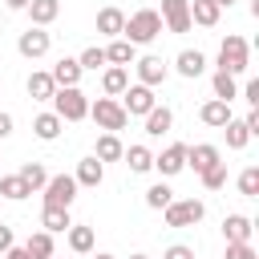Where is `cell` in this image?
Masks as SVG:
<instances>
[{"instance_id": "1", "label": "cell", "mask_w": 259, "mask_h": 259, "mask_svg": "<svg viewBox=\"0 0 259 259\" xmlns=\"http://www.w3.org/2000/svg\"><path fill=\"white\" fill-rule=\"evenodd\" d=\"M158 36H162V16H158V8H138V12L125 16L121 40H130L134 49H138V45H150V40H158Z\"/></svg>"}, {"instance_id": "2", "label": "cell", "mask_w": 259, "mask_h": 259, "mask_svg": "<svg viewBox=\"0 0 259 259\" xmlns=\"http://www.w3.org/2000/svg\"><path fill=\"white\" fill-rule=\"evenodd\" d=\"M214 69H219V73H231V77L247 73V69H251V45H247L239 32H227V36H223V45H219Z\"/></svg>"}, {"instance_id": "3", "label": "cell", "mask_w": 259, "mask_h": 259, "mask_svg": "<svg viewBox=\"0 0 259 259\" xmlns=\"http://www.w3.org/2000/svg\"><path fill=\"white\" fill-rule=\"evenodd\" d=\"M89 117L97 121L101 134H121V130L130 125V117H125V109H121L117 97H97V101H89Z\"/></svg>"}, {"instance_id": "4", "label": "cell", "mask_w": 259, "mask_h": 259, "mask_svg": "<svg viewBox=\"0 0 259 259\" xmlns=\"http://www.w3.org/2000/svg\"><path fill=\"white\" fill-rule=\"evenodd\" d=\"M53 113H57L61 121H85V117H89V97L81 93V85L57 89V93H53Z\"/></svg>"}, {"instance_id": "5", "label": "cell", "mask_w": 259, "mask_h": 259, "mask_svg": "<svg viewBox=\"0 0 259 259\" xmlns=\"http://www.w3.org/2000/svg\"><path fill=\"white\" fill-rule=\"evenodd\" d=\"M166 227H198L206 219V202L202 198H174L166 210H162Z\"/></svg>"}, {"instance_id": "6", "label": "cell", "mask_w": 259, "mask_h": 259, "mask_svg": "<svg viewBox=\"0 0 259 259\" xmlns=\"http://www.w3.org/2000/svg\"><path fill=\"white\" fill-rule=\"evenodd\" d=\"M77 182H73V174H49V182H45V206H61V210H69L73 206V198H77Z\"/></svg>"}, {"instance_id": "7", "label": "cell", "mask_w": 259, "mask_h": 259, "mask_svg": "<svg viewBox=\"0 0 259 259\" xmlns=\"http://www.w3.org/2000/svg\"><path fill=\"white\" fill-rule=\"evenodd\" d=\"M134 73H138V85H146V89H158V85L170 77V65H166L162 57L146 53V57H138V61H134Z\"/></svg>"}, {"instance_id": "8", "label": "cell", "mask_w": 259, "mask_h": 259, "mask_svg": "<svg viewBox=\"0 0 259 259\" xmlns=\"http://www.w3.org/2000/svg\"><path fill=\"white\" fill-rule=\"evenodd\" d=\"M117 101H121V109H125V117H146V113H150V109L158 105V97H154V89H146V85H138V81H134V85H130V89H125V93L117 97Z\"/></svg>"}, {"instance_id": "9", "label": "cell", "mask_w": 259, "mask_h": 259, "mask_svg": "<svg viewBox=\"0 0 259 259\" xmlns=\"http://www.w3.org/2000/svg\"><path fill=\"white\" fill-rule=\"evenodd\" d=\"M49 49H53V36H49L45 28H32V24H28V28L16 36V53H20V57H28V61H40Z\"/></svg>"}, {"instance_id": "10", "label": "cell", "mask_w": 259, "mask_h": 259, "mask_svg": "<svg viewBox=\"0 0 259 259\" xmlns=\"http://www.w3.org/2000/svg\"><path fill=\"white\" fill-rule=\"evenodd\" d=\"M158 16L166 32H190V0H162Z\"/></svg>"}, {"instance_id": "11", "label": "cell", "mask_w": 259, "mask_h": 259, "mask_svg": "<svg viewBox=\"0 0 259 259\" xmlns=\"http://www.w3.org/2000/svg\"><path fill=\"white\" fill-rule=\"evenodd\" d=\"M154 170H158L162 178L182 174V170H186V142H170L162 154H154Z\"/></svg>"}, {"instance_id": "12", "label": "cell", "mask_w": 259, "mask_h": 259, "mask_svg": "<svg viewBox=\"0 0 259 259\" xmlns=\"http://www.w3.org/2000/svg\"><path fill=\"white\" fill-rule=\"evenodd\" d=\"M223 162V150L219 146H210V142H194V146H186V166L194 170V174H206L210 166H219Z\"/></svg>"}, {"instance_id": "13", "label": "cell", "mask_w": 259, "mask_h": 259, "mask_svg": "<svg viewBox=\"0 0 259 259\" xmlns=\"http://www.w3.org/2000/svg\"><path fill=\"white\" fill-rule=\"evenodd\" d=\"M174 73L186 77V81H198V77L206 73V57H202L198 49H182V53L174 57Z\"/></svg>"}, {"instance_id": "14", "label": "cell", "mask_w": 259, "mask_h": 259, "mask_svg": "<svg viewBox=\"0 0 259 259\" xmlns=\"http://www.w3.org/2000/svg\"><path fill=\"white\" fill-rule=\"evenodd\" d=\"M49 77H53V85L57 89H73V85H81V65H77V57H61L53 69H49Z\"/></svg>"}, {"instance_id": "15", "label": "cell", "mask_w": 259, "mask_h": 259, "mask_svg": "<svg viewBox=\"0 0 259 259\" xmlns=\"http://www.w3.org/2000/svg\"><path fill=\"white\" fill-rule=\"evenodd\" d=\"M231 117H235V113H231V105H227V101H219V97H210V101H202V105H198V121H202V125H210V130H223Z\"/></svg>"}, {"instance_id": "16", "label": "cell", "mask_w": 259, "mask_h": 259, "mask_svg": "<svg viewBox=\"0 0 259 259\" xmlns=\"http://www.w3.org/2000/svg\"><path fill=\"white\" fill-rule=\"evenodd\" d=\"M251 235H255V223L247 214H227L223 219V239L227 243H251Z\"/></svg>"}, {"instance_id": "17", "label": "cell", "mask_w": 259, "mask_h": 259, "mask_svg": "<svg viewBox=\"0 0 259 259\" xmlns=\"http://www.w3.org/2000/svg\"><path fill=\"white\" fill-rule=\"evenodd\" d=\"M65 239H69V251H73V255H93V247H97V235H93V227H85V223H73V227L65 231Z\"/></svg>"}, {"instance_id": "18", "label": "cell", "mask_w": 259, "mask_h": 259, "mask_svg": "<svg viewBox=\"0 0 259 259\" xmlns=\"http://www.w3.org/2000/svg\"><path fill=\"white\" fill-rule=\"evenodd\" d=\"M121 28H125V12H121V8H113V4H105V8L97 12V32H101V36H109V40H117V36H121Z\"/></svg>"}, {"instance_id": "19", "label": "cell", "mask_w": 259, "mask_h": 259, "mask_svg": "<svg viewBox=\"0 0 259 259\" xmlns=\"http://www.w3.org/2000/svg\"><path fill=\"white\" fill-rule=\"evenodd\" d=\"M125 89H130V69L105 65V69H101V93H105V97H121Z\"/></svg>"}, {"instance_id": "20", "label": "cell", "mask_w": 259, "mask_h": 259, "mask_svg": "<svg viewBox=\"0 0 259 259\" xmlns=\"http://www.w3.org/2000/svg\"><path fill=\"white\" fill-rule=\"evenodd\" d=\"M174 130V109L170 105H154L150 113H146V138H162V134H170Z\"/></svg>"}, {"instance_id": "21", "label": "cell", "mask_w": 259, "mask_h": 259, "mask_svg": "<svg viewBox=\"0 0 259 259\" xmlns=\"http://www.w3.org/2000/svg\"><path fill=\"white\" fill-rule=\"evenodd\" d=\"M101 178H105V166H101L93 154L77 162V174H73V182H77V186H89V190H97V186H101Z\"/></svg>"}, {"instance_id": "22", "label": "cell", "mask_w": 259, "mask_h": 259, "mask_svg": "<svg viewBox=\"0 0 259 259\" xmlns=\"http://www.w3.org/2000/svg\"><path fill=\"white\" fill-rule=\"evenodd\" d=\"M24 12H28V20H32V28H49V24L61 16V0H32Z\"/></svg>"}, {"instance_id": "23", "label": "cell", "mask_w": 259, "mask_h": 259, "mask_svg": "<svg viewBox=\"0 0 259 259\" xmlns=\"http://www.w3.org/2000/svg\"><path fill=\"white\" fill-rule=\"evenodd\" d=\"M134 61H138V49H134L130 40H121V36H117V40H109V45H105V65H117V69H130Z\"/></svg>"}, {"instance_id": "24", "label": "cell", "mask_w": 259, "mask_h": 259, "mask_svg": "<svg viewBox=\"0 0 259 259\" xmlns=\"http://www.w3.org/2000/svg\"><path fill=\"white\" fill-rule=\"evenodd\" d=\"M24 89H28V97H32V101H53V93H57V85H53L49 69H36V73H28Z\"/></svg>"}, {"instance_id": "25", "label": "cell", "mask_w": 259, "mask_h": 259, "mask_svg": "<svg viewBox=\"0 0 259 259\" xmlns=\"http://www.w3.org/2000/svg\"><path fill=\"white\" fill-rule=\"evenodd\" d=\"M61 130H65V121H61L53 109H45V113H36V117H32V134H36L40 142H57V138H61Z\"/></svg>"}, {"instance_id": "26", "label": "cell", "mask_w": 259, "mask_h": 259, "mask_svg": "<svg viewBox=\"0 0 259 259\" xmlns=\"http://www.w3.org/2000/svg\"><path fill=\"white\" fill-rule=\"evenodd\" d=\"M219 16H223V8H219L214 0H190V24H198V28H214Z\"/></svg>"}, {"instance_id": "27", "label": "cell", "mask_w": 259, "mask_h": 259, "mask_svg": "<svg viewBox=\"0 0 259 259\" xmlns=\"http://www.w3.org/2000/svg\"><path fill=\"white\" fill-rule=\"evenodd\" d=\"M121 154H125V146H121L117 134H101L97 146H93V158H97L101 166H105V162H121Z\"/></svg>"}, {"instance_id": "28", "label": "cell", "mask_w": 259, "mask_h": 259, "mask_svg": "<svg viewBox=\"0 0 259 259\" xmlns=\"http://www.w3.org/2000/svg\"><path fill=\"white\" fill-rule=\"evenodd\" d=\"M121 162L130 166V174H150V170H154V154H150V146H125Z\"/></svg>"}, {"instance_id": "29", "label": "cell", "mask_w": 259, "mask_h": 259, "mask_svg": "<svg viewBox=\"0 0 259 259\" xmlns=\"http://www.w3.org/2000/svg\"><path fill=\"white\" fill-rule=\"evenodd\" d=\"M69 227H73L69 210H61V206H45V210H40V231H49V235H65Z\"/></svg>"}, {"instance_id": "30", "label": "cell", "mask_w": 259, "mask_h": 259, "mask_svg": "<svg viewBox=\"0 0 259 259\" xmlns=\"http://www.w3.org/2000/svg\"><path fill=\"white\" fill-rule=\"evenodd\" d=\"M24 251H28L32 259H53V255H57V243H53L49 231H32V235L24 239Z\"/></svg>"}, {"instance_id": "31", "label": "cell", "mask_w": 259, "mask_h": 259, "mask_svg": "<svg viewBox=\"0 0 259 259\" xmlns=\"http://www.w3.org/2000/svg\"><path fill=\"white\" fill-rule=\"evenodd\" d=\"M210 89H214V97L227 101V105L239 97V81H235L231 73H219V69H214V77H210Z\"/></svg>"}, {"instance_id": "32", "label": "cell", "mask_w": 259, "mask_h": 259, "mask_svg": "<svg viewBox=\"0 0 259 259\" xmlns=\"http://www.w3.org/2000/svg\"><path fill=\"white\" fill-rule=\"evenodd\" d=\"M16 174H20V182H24L32 194H36V190H45V182H49V170H45L40 162H24Z\"/></svg>"}, {"instance_id": "33", "label": "cell", "mask_w": 259, "mask_h": 259, "mask_svg": "<svg viewBox=\"0 0 259 259\" xmlns=\"http://www.w3.org/2000/svg\"><path fill=\"white\" fill-rule=\"evenodd\" d=\"M32 190L20 182V174H0V198H8V202H24Z\"/></svg>"}, {"instance_id": "34", "label": "cell", "mask_w": 259, "mask_h": 259, "mask_svg": "<svg viewBox=\"0 0 259 259\" xmlns=\"http://www.w3.org/2000/svg\"><path fill=\"white\" fill-rule=\"evenodd\" d=\"M223 134H227V150H243V146L251 142V134H247L243 117H231V121L223 125Z\"/></svg>"}, {"instance_id": "35", "label": "cell", "mask_w": 259, "mask_h": 259, "mask_svg": "<svg viewBox=\"0 0 259 259\" xmlns=\"http://www.w3.org/2000/svg\"><path fill=\"white\" fill-rule=\"evenodd\" d=\"M77 65H81V73H97V69H105V49H101V45H89V49H81Z\"/></svg>"}, {"instance_id": "36", "label": "cell", "mask_w": 259, "mask_h": 259, "mask_svg": "<svg viewBox=\"0 0 259 259\" xmlns=\"http://www.w3.org/2000/svg\"><path fill=\"white\" fill-rule=\"evenodd\" d=\"M170 202H174V190H170L166 182H154V186L146 190V206H150V210H166Z\"/></svg>"}, {"instance_id": "37", "label": "cell", "mask_w": 259, "mask_h": 259, "mask_svg": "<svg viewBox=\"0 0 259 259\" xmlns=\"http://www.w3.org/2000/svg\"><path fill=\"white\" fill-rule=\"evenodd\" d=\"M239 194L243 198H259V166H247L239 174Z\"/></svg>"}, {"instance_id": "38", "label": "cell", "mask_w": 259, "mask_h": 259, "mask_svg": "<svg viewBox=\"0 0 259 259\" xmlns=\"http://www.w3.org/2000/svg\"><path fill=\"white\" fill-rule=\"evenodd\" d=\"M198 178H202V186H206V190H223V186H227V162L210 166V170H206V174H198Z\"/></svg>"}, {"instance_id": "39", "label": "cell", "mask_w": 259, "mask_h": 259, "mask_svg": "<svg viewBox=\"0 0 259 259\" xmlns=\"http://www.w3.org/2000/svg\"><path fill=\"white\" fill-rule=\"evenodd\" d=\"M223 259H259L251 243H227V255Z\"/></svg>"}, {"instance_id": "40", "label": "cell", "mask_w": 259, "mask_h": 259, "mask_svg": "<svg viewBox=\"0 0 259 259\" xmlns=\"http://www.w3.org/2000/svg\"><path fill=\"white\" fill-rule=\"evenodd\" d=\"M239 97H243V101H247V105H251V109H259V81H255V77H251V81H247V85H243V89H239Z\"/></svg>"}, {"instance_id": "41", "label": "cell", "mask_w": 259, "mask_h": 259, "mask_svg": "<svg viewBox=\"0 0 259 259\" xmlns=\"http://www.w3.org/2000/svg\"><path fill=\"white\" fill-rule=\"evenodd\" d=\"M162 259H194V247H186V243H170V247L162 251Z\"/></svg>"}, {"instance_id": "42", "label": "cell", "mask_w": 259, "mask_h": 259, "mask_svg": "<svg viewBox=\"0 0 259 259\" xmlns=\"http://www.w3.org/2000/svg\"><path fill=\"white\" fill-rule=\"evenodd\" d=\"M8 247H16V235H12V227H8V223H0V255H4Z\"/></svg>"}, {"instance_id": "43", "label": "cell", "mask_w": 259, "mask_h": 259, "mask_svg": "<svg viewBox=\"0 0 259 259\" xmlns=\"http://www.w3.org/2000/svg\"><path fill=\"white\" fill-rule=\"evenodd\" d=\"M12 130H16V117H12V113H4V109H0V142H4V138H8V134H12Z\"/></svg>"}, {"instance_id": "44", "label": "cell", "mask_w": 259, "mask_h": 259, "mask_svg": "<svg viewBox=\"0 0 259 259\" xmlns=\"http://www.w3.org/2000/svg\"><path fill=\"white\" fill-rule=\"evenodd\" d=\"M4 259H32V255H28L24 247H8V251H4Z\"/></svg>"}, {"instance_id": "45", "label": "cell", "mask_w": 259, "mask_h": 259, "mask_svg": "<svg viewBox=\"0 0 259 259\" xmlns=\"http://www.w3.org/2000/svg\"><path fill=\"white\" fill-rule=\"evenodd\" d=\"M4 4H8V8H12V12H24V8H28V4H32V0H4Z\"/></svg>"}, {"instance_id": "46", "label": "cell", "mask_w": 259, "mask_h": 259, "mask_svg": "<svg viewBox=\"0 0 259 259\" xmlns=\"http://www.w3.org/2000/svg\"><path fill=\"white\" fill-rule=\"evenodd\" d=\"M214 4H219V8H231V4H235V0H214Z\"/></svg>"}, {"instance_id": "47", "label": "cell", "mask_w": 259, "mask_h": 259, "mask_svg": "<svg viewBox=\"0 0 259 259\" xmlns=\"http://www.w3.org/2000/svg\"><path fill=\"white\" fill-rule=\"evenodd\" d=\"M97 259H117V255H109V251H97Z\"/></svg>"}, {"instance_id": "48", "label": "cell", "mask_w": 259, "mask_h": 259, "mask_svg": "<svg viewBox=\"0 0 259 259\" xmlns=\"http://www.w3.org/2000/svg\"><path fill=\"white\" fill-rule=\"evenodd\" d=\"M130 259H150V255H142V251H138V255H130Z\"/></svg>"}, {"instance_id": "49", "label": "cell", "mask_w": 259, "mask_h": 259, "mask_svg": "<svg viewBox=\"0 0 259 259\" xmlns=\"http://www.w3.org/2000/svg\"><path fill=\"white\" fill-rule=\"evenodd\" d=\"M53 259H61V255H53Z\"/></svg>"}, {"instance_id": "50", "label": "cell", "mask_w": 259, "mask_h": 259, "mask_svg": "<svg viewBox=\"0 0 259 259\" xmlns=\"http://www.w3.org/2000/svg\"><path fill=\"white\" fill-rule=\"evenodd\" d=\"M0 162H4V158H0Z\"/></svg>"}]
</instances>
